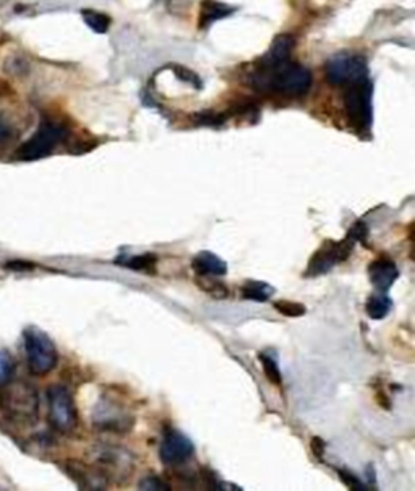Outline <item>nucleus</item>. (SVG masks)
<instances>
[{
  "label": "nucleus",
  "mask_w": 415,
  "mask_h": 491,
  "mask_svg": "<svg viewBox=\"0 0 415 491\" xmlns=\"http://www.w3.org/2000/svg\"><path fill=\"white\" fill-rule=\"evenodd\" d=\"M256 89L276 90L286 95H304L310 89L311 73L302 65L290 64L289 61L281 64L264 65L263 71L256 73Z\"/></svg>",
  "instance_id": "obj_1"
},
{
  "label": "nucleus",
  "mask_w": 415,
  "mask_h": 491,
  "mask_svg": "<svg viewBox=\"0 0 415 491\" xmlns=\"http://www.w3.org/2000/svg\"><path fill=\"white\" fill-rule=\"evenodd\" d=\"M0 407L16 423H34L40 411L38 392L24 381L10 379L5 386L0 387Z\"/></svg>",
  "instance_id": "obj_2"
},
{
  "label": "nucleus",
  "mask_w": 415,
  "mask_h": 491,
  "mask_svg": "<svg viewBox=\"0 0 415 491\" xmlns=\"http://www.w3.org/2000/svg\"><path fill=\"white\" fill-rule=\"evenodd\" d=\"M24 352L28 370L34 376H46L57 366L59 354L52 338L44 330L30 326L23 330Z\"/></svg>",
  "instance_id": "obj_3"
},
{
  "label": "nucleus",
  "mask_w": 415,
  "mask_h": 491,
  "mask_svg": "<svg viewBox=\"0 0 415 491\" xmlns=\"http://www.w3.org/2000/svg\"><path fill=\"white\" fill-rule=\"evenodd\" d=\"M65 137V129L56 122H42L40 129L23 146L16 150V158L22 162H34L52 154L57 144Z\"/></svg>",
  "instance_id": "obj_4"
},
{
  "label": "nucleus",
  "mask_w": 415,
  "mask_h": 491,
  "mask_svg": "<svg viewBox=\"0 0 415 491\" xmlns=\"http://www.w3.org/2000/svg\"><path fill=\"white\" fill-rule=\"evenodd\" d=\"M49 420L52 427L69 433L77 427V409L69 389L64 386H51L48 389Z\"/></svg>",
  "instance_id": "obj_5"
},
{
  "label": "nucleus",
  "mask_w": 415,
  "mask_h": 491,
  "mask_svg": "<svg viewBox=\"0 0 415 491\" xmlns=\"http://www.w3.org/2000/svg\"><path fill=\"white\" fill-rule=\"evenodd\" d=\"M354 244H355V241H352L349 236L343 241L325 242L309 260L305 277H319V275L327 274L333 267L341 264L351 256Z\"/></svg>",
  "instance_id": "obj_6"
},
{
  "label": "nucleus",
  "mask_w": 415,
  "mask_h": 491,
  "mask_svg": "<svg viewBox=\"0 0 415 491\" xmlns=\"http://www.w3.org/2000/svg\"><path fill=\"white\" fill-rule=\"evenodd\" d=\"M349 85L351 87L344 97L347 116L355 126L365 129L372 122V85L367 79Z\"/></svg>",
  "instance_id": "obj_7"
},
{
  "label": "nucleus",
  "mask_w": 415,
  "mask_h": 491,
  "mask_svg": "<svg viewBox=\"0 0 415 491\" xmlns=\"http://www.w3.org/2000/svg\"><path fill=\"white\" fill-rule=\"evenodd\" d=\"M367 59L359 54H337L327 67V80L335 85L367 79Z\"/></svg>",
  "instance_id": "obj_8"
},
{
  "label": "nucleus",
  "mask_w": 415,
  "mask_h": 491,
  "mask_svg": "<svg viewBox=\"0 0 415 491\" xmlns=\"http://www.w3.org/2000/svg\"><path fill=\"white\" fill-rule=\"evenodd\" d=\"M93 420L97 428L112 433H125L134 425L132 415L120 403L111 399H103L97 403Z\"/></svg>",
  "instance_id": "obj_9"
},
{
  "label": "nucleus",
  "mask_w": 415,
  "mask_h": 491,
  "mask_svg": "<svg viewBox=\"0 0 415 491\" xmlns=\"http://www.w3.org/2000/svg\"><path fill=\"white\" fill-rule=\"evenodd\" d=\"M195 446L192 439L177 430H168L162 438L160 458L166 466H180L192 459Z\"/></svg>",
  "instance_id": "obj_10"
},
{
  "label": "nucleus",
  "mask_w": 415,
  "mask_h": 491,
  "mask_svg": "<svg viewBox=\"0 0 415 491\" xmlns=\"http://www.w3.org/2000/svg\"><path fill=\"white\" fill-rule=\"evenodd\" d=\"M400 277V269L396 262L390 258H380L374 260L368 267V279L376 291L386 293L392 288Z\"/></svg>",
  "instance_id": "obj_11"
},
{
  "label": "nucleus",
  "mask_w": 415,
  "mask_h": 491,
  "mask_svg": "<svg viewBox=\"0 0 415 491\" xmlns=\"http://www.w3.org/2000/svg\"><path fill=\"white\" fill-rule=\"evenodd\" d=\"M65 472L72 477L80 488L85 490H101L106 488V477L99 474V470H93L88 466H83L80 462H69Z\"/></svg>",
  "instance_id": "obj_12"
},
{
  "label": "nucleus",
  "mask_w": 415,
  "mask_h": 491,
  "mask_svg": "<svg viewBox=\"0 0 415 491\" xmlns=\"http://www.w3.org/2000/svg\"><path fill=\"white\" fill-rule=\"evenodd\" d=\"M192 269L198 277H224L227 274V264L224 259L209 250H201L192 259Z\"/></svg>",
  "instance_id": "obj_13"
},
{
  "label": "nucleus",
  "mask_w": 415,
  "mask_h": 491,
  "mask_svg": "<svg viewBox=\"0 0 415 491\" xmlns=\"http://www.w3.org/2000/svg\"><path fill=\"white\" fill-rule=\"evenodd\" d=\"M294 48V40L289 34H281L276 40L272 41V48L263 57V62L266 65L281 64L289 61V56Z\"/></svg>",
  "instance_id": "obj_14"
},
{
  "label": "nucleus",
  "mask_w": 415,
  "mask_h": 491,
  "mask_svg": "<svg viewBox=\"0 0 415 491\" xmlns=\"http://www.w3.org/2000/svg\"><path fill=\"white\" fill-rule=\"evenodd\" d=\"M234 12V8L221 4V2H216V0H205L203 2V8H201V26L207 28L211 24H215L216 20H221L226 16L231 15Z\"/></svg>",
  "instance_id": "obj_15"
},
{
  "label": "nucleus",
  "mask_w": 415,
  "mask_h": 491,
  "mask_svg": "<svg viewBox=\"0 0 415 491\" xmlns=\"http://www.w3.org/2000/svg\"><path fill=\"white\" fill-rule=\"evenodd\" d=\"M392 298L386 297V293H375L368 298L367 305H365V311H367L368 317L380 321L384 319L388 313L392 311Z\"/></svg>",
  "instance_id": "obj_16"
},
{
  "label": "nucleus",
  "mask_w": 415,
  "mask_h": 491,
  "mask_svg": "<svg viewBox=\"0 0 415 491\" xmlns=\"http://www.w3.org/2000/svg\"><path fill=\"white\" fill-rule=\"evenodd\" d=\"M274 295L272 285L264 282H247L242 287V298L255 303H266Z\"/></svg>",
  "instance_id": "obj_17"
},
{
  "label": "nucleus",
  "mask_w": 415,
  "mask_h": 491,
  "mask_svg": "<svg viewBox=\"0 0 415 491\" xmlns=\"http://www.w3.org/2000/svg\"><path fill=\"white\" fill-rule=\"evenodd\" d=\"M81 15H83L85 24H88L93 32L107 33L109 26H111V18L104 15L101 12H97V10H83Z\"/></svg>",
  "instance_id": "obj_18"
},
{
  "label": "nucleus",
  "mask_w": 415,
  "mask_h": 491,
  "mask_svg": "<svg viewBox=\"0 0 415 491\" xmlns=\"http://www.w3.org/2000/svg\"><path fill=\"white\" fill-rule=\"evenodd\" d=\"M156 262H158V258L154 254H140L134 258L119 259L120 266L128 267L132 270H150L156 266Z\"/></svg>",
  "instance_id": "obj_19"
},
{
  "label": "nucleus",
  "mask_w": 415,
  "mask_h": 491,
  "mask_svg": "<svg viewBox=\"0 0 415 491\" xmlns=\"http://www.w3.org/2000/svg\"><path fill=\"white\" fill-rule=\"evenodd\" d=\"M258 360L262 363L263 373L266 374V378L270 379V382L280 386L281 382H282V374H281L278 362L272 358V354H258Z\"/></svg>",
  "instance_id": "obj_20"
},
{
  "label": "nucleus",
  "mask_w": 415,
  "mask_h": 491,
  "mask_svg": "<svg viewBox=\"0 0 415 491\" xmlns=\"http://www.w3.org/2000/svg\"><path fill=\"white\" fill-rule=\"evenodd\" d=\"M99 460L103 462L104 466H111L114 468H128L130 464V456H122L117 449H103V452L99 454Z\"/></svg>",
  "instance_id": "obj_21"
},
{
  "label": "nucleus",
  "mask_w": 415,
  "mask_h": 491,
  "mask_svg": "<svg viewBox=\"0 0 415 491\" xmlns=\"http://www.w3.org/2000/svg\"><path fill=\"white\" fill-rule=\"evenodd\" d=\"M274 309L282 316H288V317H300L307 313V307L302 303H296V301H289V299H281L274 303Z\"/></svg>",
  "instance_id": "obj_22"
},
{
  "label": "nucleus",
  "mask_w": 415,
  "mask_h": 491,
  "mask_svg": "<svg viewBox=\"0 0 415 491\" xmlns=\"http://www.w3.org/2000/svg\"><path fill=\"white\" fill-rule=\"evenodd\" d=\"M14 371H15V362L12 354L5 350H0V387L7 384L14 376Z\"/></svg>",
  "instance_id": "obj_23"
},
{
  "label": "nucleus",
  "mask_w": 415,
  "mask_h": 491,
  "mask_svg": "<svg viewBox=\"0 0 415 491\" xmlns=\"http://www.w3.org/2000/svg\"><path fill=\"white\" fill-rule=\"evenodd\" d=\"M200 279H207L208 280L207 283L198 282L201 290L213 295L215 298H226L227 297V288L224 287L223 283L216 282V280H213V277H200Z\"/></svg>",
  "instance_id": "obj_24"
},
{
  "label": "nucleus",
  "mask_w": 415,
  "mask_h": 491,
  "mask_svg": "<svg viewBox=\"0 0 415 491\" xmlns=\"http://www.w3.org/2000/svg\"><path fill=\"white\" fill-rule=\"evenodd\" d=\"M336 472L339 474V477H341V480H343V484L346 485L347 488L357 491L367 490V486L362 484V482H360L359 477L354 476L351 470H346V468H339V470H336Z\"/></svg>",
  "instance_id": "obj_25"
},
{
  "label": "nucleus",
  "mask_w": 415,
  "mask_h": 491,
  "mask_svg": "<svg viewBox=\"0 0 415 491\" xmlns=\"http://www.w3.org/2000/svg\"><path fill=\"white\" fill-rule=\"evenodd\" d=\"M140 490L168 491L171 490V486L164 484L158 477L150 476L140 482Z\"/></svg>",
  "instance_id": "obj_26"
},
{
  "label": "nucleus",
  "mask_w": 415,
  "mask_h": 491,
  "mask_svg": "<svg viewBox=\"0 0 415 491\" xmlns=\"http://www.w3.org/2000/svg\"><path fill=\"white\" fill-rule=\"evenodd\" d=\"M15 136V129L12 126V122L0 118V146L8 144L12 138Z\"/></svg>",
  "instance_id": "obj_27"
},
{
  "label": "nucleus",
  "mask_w": 415,
  "mask_h": 491,
  "mask_svg": "<svg viewBox=\"0 0 415 491\" xmlns=\"http://www.w3.org/2000/svg\"><path fill=\"white\" fill-rule=\"evenodd\" d=\"M174 72H176L179 79H182L184 81H189L190 85L197 87V89H201V81L200 79H198V75H195V73L190 72L189 69H185V67H174Z\"/></svg>",
  "instance_id": "obj_28"
},
{
  "label": "nucleus",
  "mask_w": 415,
  "mask_h": 491,
  "mask_svg": "<svg viewBox=\"0 0 415 491\" xmlns=\"http://www.w3.org/2000/svg\"><path fill=\"white\" fill-rule=\"evenodd\" d=\"M347 236L351 238L352 241H365L368 236L367 225L364 222H357L355 225L352 226V230L347 233Z\"/></svg>",
  "instance_id": "obj_29"
},
{
  "label": "nucleus",
  "mask_w": 415,
  "mask_h": 491,
  "mask_svg": "<svg viewBox=\"0 0 415 491\" xmlns=\"http://www.w3.org/2000/svg\"><path fill=\"white\" fill-rule=\"evenodd\" d=\"M310 448L317 459L323 458V454H325V441L321 438H318V436L311 438Z\"/></svg>",
  "instance_id": "obj_30"
},
{
  "label": "nucleus",
  "mask_w": 415,
  "mask_h": 491,
  "mask_svg": "<svg viewBox=\"0 0 415 491\" xmlns=\"http://www.w3.org/2000/svg\"><path fill=\"white\" fill-rule=\"evenodd\" d=\"M8 269H16V270H26V269H32V264H26L23 260H15L14 264H8Z\"/></svg>",
  "instance_id": "obj_31"
}]
</instances>
